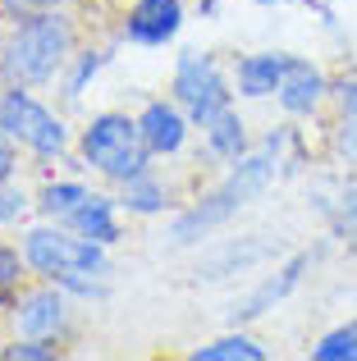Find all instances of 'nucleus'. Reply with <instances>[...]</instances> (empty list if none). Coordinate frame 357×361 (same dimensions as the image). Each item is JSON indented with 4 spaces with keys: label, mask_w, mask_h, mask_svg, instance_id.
<instances>
[{
    "label": "nucleus",
    "mask_w": 357,
    "mask_h": 361,
    "mask_svg": "<svg viewBox=\"0 0 357 361\" xmlns=\"http://www.w3.org/2000/svg\"><path fill=\"white\" fill-rule=\"evenodd\" d=\"M5 357L9 361H51L55 348H51V338H23V343H14Z\"/></svg>",
    "instance_id": "24"
},
{
    "label": "nucleus",
    "mask_w": 357,
    "mask_h": 361,
    "mask_svg": "<svg viewBox=\"0 0 357 361\" xmlns=\"http://www.w3.org/2000/svg\"><path fill=\"white\" fill-rule=\"evenodd\" d=\"M14 320H18V334L23 338H55V334H64V325H69L64 288L51 283V288L23 293V298L14 302Z\"/></svg>",
    "instance_id": "8"
},
{
    "label": "nucleus",
    "mask_w": 357,
    "mask_h": 361,
    "mask_svg": "<svg viewBox=\"0 0 357 361\" xmlns=\"http://www.w3.org/2000/svg\"><path fill=\"white\" fill-rule=\"evenodd\" d=\"M28 206H37V202H28V192L14 183V178H0V224L23 220V215H28Z\"/></svg>",
    "instance_id": "22"
},
{
    "label": "nucleus",
    "mask_w": 357,
    "mask_h": 361,
    "mask_svg": "<svg viewBox=\"0 0 357 361\" xmlns=\"http://www.w3.org/2000/svg\"><path fill=\"white\" fill-rule=\"evenodd\" d=\"M78 151H83V160H87L97 174L115 178V183H128V178L147 174V160H152L143 133H138V119L115 115V110L97 115L87 128H83Z\"/></svg>",
    "instance_id": "4"
},
{
    "label": "nucleus",
    "mask_w": 357,
    "mask_h": 361,
    "mask_svg": "<svg viewBox=\"0 0 357 361\" xmlns=\"http://www.w3.org/2000/svg\"><path fill=\"white\" fill-rule=\"evenodd\" d=\"M193 361H266V348L252 343L248 334H224V338H215V343L197 348Z\"/></svg>",
    "instance_id": "17"
},
{
    "label": "nucleus",
    "mask_w": 357,
    "mask_h": 361,
    "mask_svg": "<svg viewBox=\"0 0 357 361\" xmlns=\"http://www.w3.org/2000/svg\"><path fill=\"white\" fill-rule=\"evenodd\" d=\"M325 92H330V82H325V73L316 69L312 60H289V73L284 82H279V106L289 110V115H312L316 106L325 101Z\"/></svg>",
    "instance_id": "11"
},
{
    "label": "nucleus",
    "mask_w": 357,
    "mask_h": 361,
    "mask_svg": "<svg viewBox=\"0 0 357 361\" xmlns=\"http://www.w3.org/2000/svg\"><path fill=\"white\" fill-rule=\"evenodd\" d=\"M206 147H211V156H220V160H238V156H248V123L238 119V110H220L211 123H206Z\"/></svg>",
    "instance_id": "14"
},
{
    "label": "nucleus",
    "mask_w": 357,
    "mask_h": 361,
    "mask_svg": "<svg viewBox=\"0 0 357 361\" xmlns=\"http://www.w3.org/2000/svg\"><path fill=\"white\" fill-rule=\"evenodd\" d=\"M257 5H279V0H257Z\"/></svg>",
    "instance_id": "29"
},
{
    "label": "nucleus",
    "mask_w": 357,
    "mask_h": 361,
    "mask_svg": "<svg viewBox=\"0 0 357 361\" xmlns=\"http://www.w3.org/2000/svg\"><path fill=\"white\" fill-rule=\"evenodd\" d=\"M69 64H73V69H69V78H64V97L78 101L83 87H87V78H97V69L106 64V55H101V51H83V55H73Z\"/></svg>",
    "instance_id": "21"
},
{
    "label": "nucleus",
    "mask_w": 357,
    "mask_h": 361,
    "mask_svg": "<svg viewBox=\"0 0 357 361\" xmlns=\"http://www.w3.org/2000/svg\"><path fill=\"white\" fill-rule=\"evenodd\" d=\"M334 224H339V233L353 243V252H357V183H349L339 192V202H334Z\"/></svg>",
    "instance_id": "23"
},
{
    "label": "nucleus",
    "mask_w": 357,
    "mask_h": 361,
    "mask_svg": "<svg viewBox=\"0 0 357 361\" xmlns=\"http://www.w3.org/2000/svg\"><path fill=\"white\" fill-rule=\"evenodd\" d=\"M266 256V247H248V252H238V247H224L215 261H206L202 270H197V279H224V274H243L252 261H261Z\"/></svg>",
    "instance_id": "18"
},
{
    "label": "nucleus",
    "mask_w": 357,
    "mask_h": 361,
    "mask_svg": "<svg viewBox=\"0 0 357 361\" xmlns=\"http://www.w3.org/2000/svg\"><path fill=\"white\" fill-rule=\"evenodd\" d=\"M87 202V188L73 183V178H60V183H46L42 192H37V211L46 215V220H64L69 211H78V206Z\"/></svg>",
    "instance_id": "16"
},
{
    "label": "nucleus",
    "mask_w": 357,
    "mask_h": 361,
    "mask_svg": "<svg viewBox=\"0 0 357 361\" xmlns=\"http://www.w3.org/2000/svg\"><path fill=\"white\" fill-rule=\"evenodd\" d=\"M279 147H284V133H270V137L261 142L257 151H248V156L234 160L229 174H224L220 183H215L211 192H206L202 202L193 206V211H183V215H178V220L170 224L174 247H193V243H202L206 233H215L220 224H229L234 215L243 211V206L257 202V197L266 192L270 183H275Z\"/></svg>",
    "instance_id": "1"
},
{
    "label": "nucleus",
    "mask_w": 357,
    "mask_h": 361,
    "mask_svg": "<svg viewBox=\"0 0 357 361\" xmlns=\"http://www.w3.org/2000/svg\"><path fill=\"white\" fill-rule=\"evenodd\" d=\"M23 261L42 279H51L64 293H73V298H106V274H110L106 247L73 233L69 224L60 229V220L37 224V229L23 233Z\"/></svg>",
    "instance_id": "2"
},
{
    "label": "nucleus",
    "mask_w": 357,
    "mask_h": 361,
    "mask_svg": "<svg viewBox=\"0 0 357 361\" xmlns=\"http://www.w3.org/2000/svg\"><path fill=\"white\" fill-rule=\"evenodd\" d=\"M183 27V0H133L124 18V37L133 46H165Z\"/></svg>",
    "instance_id": "9"
},
{
    "label": "nucleus",
    "mask_w": 357,
    "mask_h": 361,
    "mask_svg": "<svg viewBox=\"0 0 357 361\" xmlns=\"http://www.w3.org/2000/svg\"><path fill=\"white\" fill-rule=\"evenodd\" d=\"M188 119L183 106L178 101H147L143 115H138V133H143L147 151L152 156H174V151H183L188 142Z\"/></svg>",
    "instance_id": "10"
},
{
    "label": "nucleus",
    "mask_w": 357,
    "mask_h": 361,
    "mask_svg": "<svg viewBox=\"0 0 357 361\" xmlns=\"http://www.w3.org/2000/svg\"><path fill=\"white\" fill-rule=\"evenodd\" d=\"M174 101L193 123H211L220 110H229V82H224L220 64L206 51H183L174 64Z\"/></svg>",
    "instance_id": "6"
},
{
    "label": "nucleus",
    "mask_w": 357,
    "mask_h": 361,
    "mask_svg": "<svg viewBox=\"0 0 357 361\" xmlns=\"http://www.w3.org/2000/svg\"><path fill=\"white\" fill-rule=\"evenodd\" d=\"M14 147L18 142L9 137L5 128H0V178H14V165H18V156H14Z\"/></svg>",
    "instance_id": "26"
},
{
    "label": "nucleus",
    "mask_w": 357,
    "mask_h": 361,
    "mask_svg": "<svg viewBox=\"0 0 357 361\" xmlns=\"http://www.w3.org/2000/svg\"><path fill=\"white\" fill-rule=\"evenodd\" d=\"M119 206H124L128 215H161L165 211V183L147 169V174H138V178H128V183H124Z\"/></svg>",
    "instance_id": "15"
},
{
    "label": "nucleus",
    "mask_w": 357,
    "mask_h": 361,
    "mask_svg": "<svg viewBox=\"0 0 357 361\" xmlns=\"http://www.w3.org/2000/svg\"><path fill=\"white\" fill-rule=\"evenodd\" d=\"M334 101H339L344 115H357V78H344L339 87H334Z\"/></svg>",
    "instance_id": "27"
},
{
    "label": "nucleus",
    "mask_w": 357,
    "mask_h": 361,
    "mask_svg": "<svg viewBox=\"0 0 357 361\" xmlns=\"http://www.w3.org/2000/svg\"><path fill=\"white\" fill-rule=\"evenodd\" d=\"M23 256L18 247H0V307H14L18 302V279H23Z\"/></svg>",
    "instance_id": "20"
},
{
    "label": "nucleus",
    "mask_w": 357,
    "mask_h": 361,
    "mask_svg": "<svg viewBox=\"0 0 357 361\" xmlns=\"http://www.w3.org/2000/svg\"><path fill=\"white\" fill-rule=\"evenodd\" d=\"M0 128H5L18 147H28L42 160H60L64 151H69V128H64V119L55 115V110H46L28 87H9L5 82V92H0Z\"/></svg>",
    "instance_id": "5"
},
{
    "label": "nucleus",
    "mask_w": 357,
    "mask_h": 361,
    "mask_svg": "<svg viewBox=\"0 0 357 361\" xmlns=\"http://www.w3.org/2000/svg\"><path fill=\"white\" fill-rule=\"evenodd\" d=\"M115 206H119L115 197H106V192H87V202H83L78 211H69L60 224H69L73 233H83V238L110 247V243H119V211H115Z\"/></svg>",
    "instance_id": "12"
},
{
    "label": "nucleus",
    "mask_w": 357,
    "mask_h": 361,
    "mask_svg": "<svg viewBox=\"0 0 357 361\" xmlns=\"http://www.w3.org/2000/svg\"><path fill=\"white\" fill-rule=\"evenodd\" d=\"M14 14H32V9H51V5H60V0H5Z\"/></svg>",
    "instance_id": "28"
},
{
    "label": "nucleus",
    "mask_w": 357,
    "mask_h": 361,
    "mask_svg": "<svg viewBox=\"0 0 357 361\" xmlns=\"http://www.w3.org/2000/svg\"><path fill=\"white\" fill-rule=\"evenodd\" d=\"M316 361H357V325H339L312 348Z\"/></svg>",
    "instance_id": "19"
},
{
    "label": "nucleus",
    "mask_w": 357,
    "mask_h": 361,
    "mask_svg": "<svg viewBox=\"0 0 357 361\" xmlns=\"http://www.w3.org/2000/svg\"><path fill=\"white\" fill-rule=\"evenodd\" d=\"M334 147H339L349 160H357V115H344L339 133H334Z\"/></svg>",
    "instance_id": "25"
},
{
    "label": "nucleus",
    "mask_w": 357,
    "mask_h": 361,
    "mask_svg": "<svg viewBox=\"0 0 357 361\" xmlns=\"http://www.w3.org/2000/svg\"><path fill=\"white\" fill-rule=\"evenodd\" d=\"M307 265H312V256H307V252L289 256V261L279 265V270L270 274V279H261L257 288L248 293V298H238V302H234V307H229V320H234V325H248V320H261L266 311H275L279 302H284L289 293H294L298 283H303Z\"/></svg>",
    "instance_id": "7"
},
{
    "label": "nucleus",
    "mask_w": 357,
    "mask_h": 361,
    "mask_svg": "<svg viewBox=\"0 0 357 361\" xmlns=\"http://www.w3.org/2000/svg\"><path fill=\"white\" fill-rule=\"evenodd\" d=\"M73 60V23L55 9H32L0 46V78L9 87H42Z\"/></svg>",
    "instance_id": "3"
},
{
    "label": "nucleus",
    "mask_w": 357,
    "mask_h": 361,
    "mask_svg": "<svg viewBox=\"0 0 357 361\" xmlns=\"http://www.w3.org/2000/svg\"><path fill=\"white\" fill-rule=\"evenodd\" d=\"M284 73H289V55H279V51L248 55V60H238V97H252V101L275 97Z\"/></svg>",
    "instance_id": "13"
}]
</instances>
